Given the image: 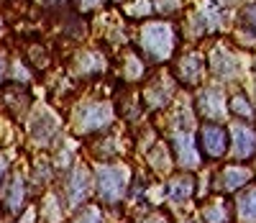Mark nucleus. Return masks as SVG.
<instances>
[{"label":"nucleus","instance_id":"obj_3","mask_svg":"<svg viewBox=\"0 0 256 223\" xmlns=\"http://www.w3.org/2000/svg\"><path fill=\"white\" fill-rule=\"evenodd\" d=\"M233 151H236V157L246 159L256 151V136L254 131H248L246 126H233Z\"/></svg>","mask_w":256,"mask_h":223},{"label":"nucleus","instance_id":"obj_12","mask_svg":"<svg viewBox=\"0 0 256 223\" xmlns=\"http://www.w3.org/2000/svg\"><path fill=\"white\" fill-rule=\"evenodd\" d=\"M238 213H241V218H246V220H256V190H248V192L241 197Z\"/></svg>","mask_w":256,"mask_h":223},{"label":"nucleus","instance_id":"obj_11","mask_svg":"<svg viewBox=\"0 0 256 223\" xmlns=\"http://www.w3.org/2000/svg\"><path fill=\"white\" fill-rule=\"evenodd\" d=\"M192 187H195V182H192L190 177H177V180L169 185V195L174 200H184V197L192 195Z\"/></svg>","mask_w":256,"mask_h":223},{"label":"nucleus","instance_id":"obj_18","mask_svg":"<svg viewBox=\"0 0 256 223\" xmlns=\"http://www.w3.org/2000/svg\"><path fill=\"white\" fill-rule=\"evenodd\" d=\"M0 75H3V62H0Z\"/></svg>","mask_w":256,"mask_h":223},{"label":"nucleus","instance_id":"obj_10","mask_svg":"<svg viewBox=\"0 0 256 223\" xmlns=\"http://www.w3.org/2000/svg\"><path fill=\"white\" fill-rule=\"evenodd\" d=\"M212 70L220 77H230V75L238 72V67H236V59H230L226 52H216L212 54Z\"/></svg>","mask_w":256,"mask_h":223},{"label":"nucleus","instance_id":"obj_7","mask_svg":"<svg viewBox=\"0 0 256 223\" xmlns=\"http://www.w3.org/2000/svg\"><path fill=\"white\" fill-rule=\"evenodd\" d=\"M198 103L202 105L205 116H212V118L223 116V95H220V90H205Z\"/></svg>","mask_w":256,"mask_h":223},{"label":"nucleus","instance_id":"obj_14","mask_svg":"<svg viewBox=\"0 0 256 223\" xmlns=\"http://www.w3.org/2000/svg\"><path fill=\"white\" fill-rule=\"evenodd\" d=\"M200 64H202L200 57H187V59H184V77H187V80H198V77H200V70H202Z\"/></svg>","mask_w":256,"mask_h":223},{"label":"nucleus","instance_id":"obj_4","mask_svg":"<svg viewBox=\"0 0 256 223\" xmlns=\"http://www.w3.org/2000/svg\"><path fill=\"white\" fill-rule=\"evenodd\" d=\"M202 144H205V149H208V154L210 157H223L226 154V131L220 128V126H208L205 131H202Z\"/></svg>","mask_w":256,"mask_h":223},{"label":"nucleus","instance_id":"obj_5","mask_svg":"<svg viewBox=\"0 0 256 223\" xmlns=\"http://www.w3.org/2000/svg\"><path fill=\"white\" fill-rule=\"evenodd\" d=\"M174 149H177V157L184 167H192L198 164V151H195V144H192V139L187 136V133H180V136H174Z\"/></svg>","mask_w":256,"mask_h":223},{"label":"nucleus","instance_id":"obj_2","mask_svg":"<svg viewBox=\"0 0 256 223\" xmlns=\"http://www.w3.org/2000/svg\"><path fill=\"white\" fill-rule=\"evenodd\" d=\"M98 187H100V195L105 200H116L123 195V187H126V172L120 167H105L98 172Z\"/></svg>","mask_w":256,"mask_h":223},{"label":"nucleus","instance_id":"obj_9","mask_svg":"<svg viewBox=\"0 0 256 223\" xmlns=\"http://www.w3.org/2000/svg\"><path fill=\"white\" fill-rule=\"evenodd\" d=\"M108 121H110V108L108 105H92L90 113L84 116V128L95 131V128H102Z\"/></svg>","mask_w":256,"mask_h":223},{"label":"nucleus","instance_id":"obj_15","mask_svg":"<svg viewBox=\"0 0 256 223\" xmlns=\"http://www.w3.org/2000/svg\"><path fill=\"white\" fill-rule=\"evenodd\" d=\"M230 108H233V110H236V113H238V116H246V118L251 116V108H248V103H246V100H244L241 95L230 100Z\"/></svg>","mask_w":256,"mask_h":223},{"label":"nucleus","instance_id":"obj_13","mask_svg":"<svg viewBox=\"0 0 256 223\" xmlns=\"http://www.w3.org/2000/svg\"><path fill=\"white\" fill-rule=\"evenodd\" d=\"M20 197H24V185H20V180L16 177L13 185L8 187V195H6V200H8V208H10V210H18V205H20Z\"/></svg>","mask_w":256,"mask_h":223},{"label":"nucleus","instance_id":"obj_1","mask_svg":"<svg viewBox=\"0 0 256 223\" xmlns=\"http://www.w3.org/2000/svg\"><path fill=\"white\" fill-rule=\"evenodd\" d=\"M141 39H144V49L154 59H164L172 52V29L166 24H148Z\"/></svg>","mask_w":256,"mask_h":223},{"label":"nucleus","instance_id":"obj_6","mask_svg":"<svg viewBox=\"0 0 256 223\" xmlns=\"http://www.w3.org/2000/svg\"><path fill=\"white\" fill-rule=\"evenodd\" d=\"M248 180H251V172H248V169L228 167V169L223 172V177H220V185H223V190H238V187H244Z\"/></svg>","mask_w":256,"mask_h":223},{"label":"nucleus","instance_id":"obj_8","mask_svg":"<svg viewBox=\"0 0 256 223\" xmlns=\"http://www.w3.org/2000/svg\"><path fill=\"white\" fill-rule=\"evenodd\" d=\"M88 187H90V177L84 169H74L72 180H70V200L72 203H80V200L88 195Z\"/></svg>","mask_w":256,"mask_h":223},{"label":"nucleus","instance_id":"obj_17","mask_svg":"<svg viewBox=\"0 0 256 223\" xmlns=\"http://www.w3.org/2000/svg\"><path fill=\"white\" fill-rule=\"evenodd\" d=\"M3 169H6V164H3V159H0V174H3Z\"/></svg>","mask_w":256,"mask_h":223},{"label":"nucleus","instance_id":"obj_16","mask_svg":"<svg viewBox=\"0 0 256 223\" xmlns=\"http://www.w3.org/2000/svg\"><path fill=\"white\" fill-rule=\"evenodd\" d=\"M84 6H98V0H84Z\"/></svg>","mask_w":256,"mask_h":223}]
</instances>
